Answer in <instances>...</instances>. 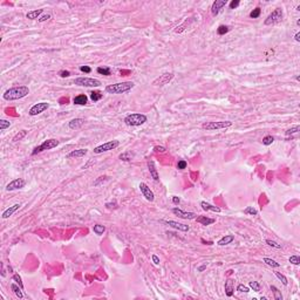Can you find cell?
Here are the masks:
<instances>
[{
    "label": "cell",
    "instance_id": "cell-50",
    "mask_svg": "<svg viewBox=\"0 0 300 300\" xmlns=\"http://www.w3.org/2000/svg\"><path fill=\"white\" fill-rule=\"evenodd\" d=\"M80 71L83 72V73H90L92 72V68L89 66H81L80 67Z\"/></svg>",
    "mask_w": 300,
    "mask_h": 300
},
{
    "label": "cell",
    "instance_id": "cell-12",
    "mask_svg": "<svg viewBox=\"0 0 300 300\" xmlns=\"http://www.w3.org/2000/svg\"><path fill=\"white\" fill-rule=\"evenodd\" d=\"M26 185V181L24 178H16L13 180L12 182H9L6 187L7 191H13V190H18V189H22Z\"/></svg>",
    "mask_w": 300,
    "mask_h": 300
},
{
    "label": "cell",
    "instance_id": "cell-5",
    "mask_svg": "<svg viewBox=\"0 0 300 300\" xmlns=\"http://www.w3.org/2000/svg\"><path fill=\"white\" fill-rule=\"evenodd\" d=\"M232 125L231 121H218V122H206L203 123L202 128L205 130H218V129H226Z\"/></svg>",
    "mask_w": 300,
    "mask_h": 300
},
{
    "label": "cell",
    "instance_id": "cell-52",
    "mask_svg": "<svg viewBox=\"0 0 300 300\" xmlns=\"http://www.w3.org/2000/svg\"><path fill=\"white\" fill-rule=\"evenodd\" d=\"M105 206H107L108 209H111V207L116 209V207H117V203H116V200H114V202H111V203H107Z\"/></svg>",
    "mask_w": 300,
    "mask_h": 300
},
{
    "label": "cell",
    "instance_id": "cell-22",
    "mask_svg": "<svg viewBox=\"0 0 300 300\" xmlns=\"http://www.w3.org/2000/svg\"><path fill=\"white\" fill-rule=\"evenodd\" d=\"M196 220H197L200 224L205 225V226L211 225V224H213V223L216 222V219H213V218H209V217H206V216H198V217H196Z\"/></svg>",
    "mask_w": 300,
    "mask_h": 300
},
{
    "label": "cell",
    "instance_id": "cell-6",
    "mask_svg": "<svg viewBox=\"0 0 300 300\" xmlns=\"http://www.w3.org/2000/svg\"><path fill=\"white\" fill-rule=\"evenodd\" d=\"M74 83L81 87H100L102 85L100 80L93 78H76L74 80Z\"/></svg>",
    "mask_w": 300,
    "mask_h": 300
},
{
    "label": "cell",
    "instance_id": "cell-38",
    "mask_svg": "<svg viewBox=\"0 0 300 300\" xmlns=\"http://www.w3.org/2000/svg\"><path fill=\"white\" fill-rule=\"evenodd\" d=\"M244 213L245 214H251V216H256L258 212H257V210L253 207V206H247L245 210H244Z\"/></svg>",
    "mask_w": 300,
    "mask_h": 300
},
{
    "label": "cell",
    "instance_id": "cell-59",
    "mask_svg": "<svg viewBox=\"0 0 300 300\" xmlns=\"http://www.w3.org/2000/svg\"><path fill=\"white\" fill-rule=\"evenodd\" d=\"M1 265H2V264H1ZM1 276H2V277L6 276V272H5V270H4V265H2V270H1Z\"/></svg>",
    "mask_w": 300,
    "mask_h": 300
},
{
    "label": "cell",
    "instance_id": "cell-57",
    "mask_svg": "<svg viewBox=\"0 0 300 300\" xmlns=\"http://www.w3.org/2000/svg\"><path fill=\"white\" fill-rule=\"evenodd\" d=\"M200 242H202L203 244H205V245H212V244H213L212 242H205L204 239H200Z\"/></svg>",
    "mask_w": 300,
    "mask_h": 300
},
{
    "label": "cell",
    "instance_id": "cell-20",
    "mask_svg": "<svg viewBox=\"0 0 300 300\" xmlns=\"http://www.w3.org/2000/svg\"><path fill=\"white\" fill-rule=\"evenodd\" d=\"M200 206H202V209L204 210V211H213V212H217V213H219L222 210H220V207H218V206H214V205H211L210 203H206V202H200Z\"/></svg>",
    "mask_w": 300,
    "mask_h": 300
},
{
    "label": "cell",
    "instance_id": "cell-46",
    "mask_svg": "<svg viewBox=\"0 0 300 300\" xmlns=\"http://www.w3.org/2000/svg\"><path fill=\"white\" fill-rule=\"evenodd\" d=\"M187 165H188L187 161H184V160H181V161H178V163H177V169H180V170H183V169H185V168H187Z\"/></svg>",
    "mask_w": 300,
    "mask_h": 300
},
{
    "label": "cell",
    "instance_id": "cell-9",
    "mask_svg": "<svg viewBox=\"0 0 300 300\" xmlns=\"http://www.w3.org/2000/svg\"><path fill=\"white\" fill-rule=\"evenodd\" d=\"M174 74L172 73H164V74H162V75H160L157 79H155L154 81H152V86H160V87H162V86H164V85H167V83H169L172 79H174Z\"/></svg>",
    "mask_w": 300,
    "mask_h": 300
},
{
    "label": "cell",
    "instance_id": "cell-30",
    "mask_svg": "<svg viewBox=\"0 0 300 300\" xmlns=\"http://www.w3.org/2000/svg\"><path fill=\"white\" fill-rule=\"evenodd\" d=\"M93 231H94L98 236H101V234H103V233H104V231H105V226L100 225V224H96V225H94V226H93Z\"/></svg>",
    "mask_w": 300,
    "mask_h": 300
},
{
    "label": "cell",
    "instance_id": "cell-31",
    "mask_svg": "<svg viewBox=\"0 0 300 300\" xmlns=\"http://www.w3.org/2000/svg\"><path fill=\"white\" fill-rule=\"evenodd\" d=\"M102 96H103V94L99 92V90H94V92H92L90 93V99L94 101V102H96V101H99L102 99Z\"/></svg>",
    "mask_w": 300,
    "mask_h": 300
},
{
    "label": "cell",
    "instance_id": "cell-8",
    "mask_svg": "<svg viewBox=\"0 0 300 300\" xmlns=\"http://www.w3.org/2000/svg\"><path fill=\"white\" fill-rule=\"evenodd\" d=\"M118 145H120V141H116V140L109 141L107 143H103V144H101L99 147H96L94 149V152L95 154H102V152H105V151H109V150H114Z\"/></svg>",
    "mask_w": 300,
    "mask_h": 300
},
{
    "label": "cell",
    "instance_id": "cell-29",
    "mask_svg": "<svg viewBox=\"0 0 300 300\" xmlns=\"http://www.w3.org/2000/svg\"><path fill=\"white\" fill-rule=\"evenodd\" d=\"M263 262H264L265 264H267L269 266L273 267V269H276V267H279V266H280V264H279V263H277L276 260H273V259H271V258H264V259H263Z\"/></svg>",
    "mask_w": 300,
    "mask_h": 300
},
{
    "label": "cell",
    "instance_id": "cell-21",
    "mask_svg": "<svg viewBox=\"0 0 300 300\" xmlns=\"http://www.w3.org/2000/svg\"><path fill=\"white\" fill-rule=\"evenodd\" d=\"M234 292V287H233V280L232 279H227L225 281V294L227 297H232Z\"/></svg>",
    "mask_w": 300,
    "mask_h": 300
},
{
    "label": "cell",
    "instance_id": "cell-33",
    "mask_svg": "<svg viewBox=\"0 0 300 300\" xmlns=\"http://www.w3.org/2000/svg\"><path fill=\"white\" fill-rule=\"evenodd\" d=\"M26 135H27V130H21V131H19V133H18V134H16V135L13 137V140H12V141H13V142H16V141H21V140H22V138H24Z\"/></svg>",
    "mask_w": 300,
    "mask_h": 300
},
{
    "label": "cell",
    "instance_id": "cell-26",
    "mask_svg": "<svg viewBox=\"0 0 300 300\" xmlns=\"http://www.w3.org/2000/svg\"><path fill=\"white\" fill-rule=\"evenodd\" d=\"M11 290L13 291V293L19 298V299H22L24 298V294H22V289L19 286V285H16V284H12L11 285Z\"/></svg>",
    "mask_w": 300,
    "mask_h": 300
},
{
    "label": "cell",
    "instance_id": "cell-16",
    "mask_svg": "<svg viewBox=\"0 0 300 300\" xmlns=\"http://www.w3.org/2000/svg\"><path fill=\"white\" fill-rule=\"evenodd\" d=\"M148 169H149L150 176L154 178V181L158 182V181H160V176H158V172H157V169H156V167H155L154 161H149V162H148Z\"/></svg>",
    "mask_w": 300,
    "mask_h": 300
},
{
    "label": "cell",
    "instance_id": "cell-27",
    "mask_svg": "<svg viewBox=\"0 0 300 300\" xmlns=\"http://www.w3.org/2000/svg\"><path fill=\"white\" fill-rule=\"evenodd\" d=\"M271 291L273 292V298L276 300H283V294H281V292L276 287V286H271Z\"/></svg>",
    "mask_w": 300,
    "mask_h": 300
},
{
    "label": "cell",
    "instance_id": "cell-15",
    "mask_svg": "<svg viewBox=\"0 0 300 300\" xmlns=\"http://www.w3.org/2000/svg\"><path fill=\"white\" fill-rule=\"evenodd\" d=\"M226 4H227L226 0H216V1L212 4V7H211V13H212V15H217V14L220 12V9H222L223 7L226 6Z\"/></svg>",
    "mask_w": 300,
    "mask_h": 300
},
{
    "label": "cell",
    "instance_id": "cell-48",
    "mask_svg": "<svg viewBox=\"0 0 300 300\" xmlns=\"http://www.w3.org/2000/svg\"><path fill=\"white\" fill-rule=\"evenodd\" d=\"M154 151H155V152L163 154V152H165V151H167V149H165L164 147H162V145H156V147L154 148Z\"/></svg>",
    "mask_w": 300,
    "mask_h": 300
},
{
    "label": "cell",
    "instance_id": "cell-23",
    "mask_svg": "<svg viewBox=\"0 0 300 300\" xmlns=\"http://www.w3.org/2000/svg\"><path fill=\"white\" fill-rule=\"evenodd\" d=\"M74 104H79V105H86L87 102H88V98L85 95V94H81V95H78L74 98Z\"/></svg>",
    "mask_w": 300,
    "mask_h": 300
},
{
    "label": "cell",
    "instance_id": "cell-14",
    "mask_svg": "<svg viewBox=\"0 0 300 300\" xmlns=\"http://www.w3.org/2000/svg\"><path fill=\"white\" fill-rule=\"evenodd\" d=\"M162 223H165L167 225L178 230V231H183V232H187L189 231V225H185V224H182V223H178V222H175V220H162Z\"/></svg>",
    "mask_w": 300,
    "mask_h": 300
},
{
    "label": "cell",
    "instance_id": "cell-53",
    "mask_svg": "<svg viewBox=\"0 0 300 300\" xmlns=\"http://www.w3.org/2000/svg\"><path fill=\"white\" fill-rule=\"evenodd\" d=\"M48 19H51V15H49V14H45V15H42V16L39 18V21H40V22H43V21H47Z\"/></svg>",
    "mask_w": 300,
    "mask_h": 300
},
{
    "label": "cell",
    "instance_id": "cell-51",
    "mask_svg": "<svg viewBox=\"0 0 300 300\" xmlns=\"http://www.w3.org/2000/svg\"><path fill=\"white\" fill-rule=\"evenodd\" d=\"M59 75H60L61 78H68V76L71 75V72H68V71H61V72L59 73Z\"/></svg>",
    "mask_w": 300,
    "mask_h": 300
},
{
    "label": "cell",
    "instance_id": "cell-56",
    "mask_svg": "<svg viewBox=\"0 0 300 300\" xmlns=\"http://www.w3.org/2000/svg\"><path fill=\"white\" fill-rule=\"evenodd\" d=\"M294 40L297 41V42H300V33L298 32L296 35H294Z\"/></svg>",
    "mask_w": 300,
    "mask_h": 300
},
{
    "label": "cell",
    "instance_id": "cell-41",
    "mask_svg": "<svg viewBox=\"0 0 300 300\" xmlns=\"http://www.w3.org/2000/svg\"><path fill=\"white\" fill-rule=\"evenodd\" d=\"M289 262H290L291 264H293V265H299L300 264L299 256H291V257L289 258Z\"/></svg>",
    "mask_w": 300,
    "mask_h": 300
},
{
    "label": "cell",
    "instance_id": "cell-34",
    "mask_svg": "<svg viewBox=\"0 0 300 300\" xmlns=\"http://www.w3.org/2000/svg\"><path fill=\"white\" fill-rule=\"evenodd\" d=\"M229 31H230V28H229L227 26L220 25V26L217 28V34H218V35H224V34H226Z\"/></svg>",
    "mask_w": 300,
    "mask_h": 300
},
{
    "label": "cell",
    "instance_id": "cell-4",
    "mask_svg": "<svg viewBox=\"0 0 300 300\" xmlns=\"http://www.w3.org/2000/svg\"><path fill=\"white\" fill-rule=\"evenodd\" d=\"M59 143H60V142H59L58 140H55V138L46 140V141H43L40 145H38V147H35V148L33 149L32 155H36V154H40V152H42V151H45V150H49V149L56 148V147L59 145Z\"/></svg>",
    "mask_w": 300,
    "mask_h": 300
},
{
    "label": "cell",
    "instance_id": "cell-10",
    "mask_svg": "<svg viewBox=\"0 0 300 300\" xmlns=\"http://www.w3.org/2000/svg\"><path fill=\"white\" fill-rule=\"evenodd\" d=\"M48 108H49V103H48V102H40V103L34 104V105L29 109L28 114H29L31 116H36V115L43 113L45 110H47Z\"/></svg>",
    "mask_w": 300,
    "mask_h": 300
},
{
    "label": "cell",
    "instance_id": "cell-58",
    "mask_svg": "<svg viewBox=\"0 0 300 300\" xmlns=\"http://www.w3.org/2000/svg\"><path fill=\"white\" fill-rule=\"evenodd\" d=\"M205 269H206V265H203V266H200V267H198V271H204Z\"/></svg>",
    "mask_w": 300,
    "mask_h": 300
},
{
    "label": "cell",
    "instance_id": "cell-17",
    "mask_svg": "<svg viewBox=\"0 0 300 300\" xmlns=\"http://www.w3.org/2000/svg\"><path fill=\"white\" fill-rule=\"evenodd\" d=\"M85 123V120L83 118H73L69 123H68V127L69 129H73V130H76V129H80Z\"/></svg>",
    "mask_w": 300,
    "mask_h": 300
},
{
    "label": "cell",
    "instance_id": "cell-37",
    "mask_svg": "<svg viewBox=\"0 0 300 300\" xmlns=\"http://www.w3.org/2000/svg\"><path fill=\"white\" fill-rule=\"evenodd\" d=\"M260 13H262L260 7H256V8H254V9L250 13V18H252V19H257V18H259Z\"/></svg>",
    "mask_w": 300,
    "mask_h": 300
},
{
    "label": "cell",
    "instance_id": "cell-54",
    "mask_svg": "<svg viewBox=\"0 0 300 300\" xmlns=\"http://www.w3.org/2000/svg\"><path fill=\"white\" fill-rule=\"evenodd\" d=\"M151 258H152V262H154L155 265H158V264H160V258H158L156 254H152Z\"/></svg>",
    "mask_w": 300,
    "mask_h": 300
},
{
    "label": "cell",
    "instance_id": "cell-47",
    "mask_svg": "<svg viewBox=\"0 0 300 300\" xmlns=\"http://www.w3.org/2000/svg\"><path fill=\"white\" fill-rule=\"evenodd\" d=\"M109 180V177L108 176H101V177H99L95 182H94V187H98V185H100V183L101 182H104V181H108Z\"/></svg>",
    "mask_w": 300,
    "mask_h": 300
},
{
    "label": "cell",
    "instance_id": "cell-40",
    "mask_svg": "<svg viewBox=\"0 0 300 300\" xmlns=\"http://www.w3.org/2000/svg\"><path fill=\"white\" fill-rule=\"evenodd\" d=\"M250 287L254 291V292H259L260 291V284L258 281H250Z\"/></svg>",
    "mask_w": 300,
    "mask_h": 300
},
{
    "label": "cell",
    "instance_id": "cell-19",
    "mask_svg": "<svg viewBox=\"0 0 300 300\" xmlns=\"http://www.w3.org/2000/svg\"><path fill=\"white\" fill-rule=\"evenodd\" d=\"M88 152V149H78V150H72L66 157L67 158H72V157H83L86 156Z\"/></svg>",
    "mask_w": 300,
    "mask_h": 300
},
{
    "label": "cell",
    "instance_id": "cell-55",
    "mask_svg": "<svg viewBox=\"0 0 300 300\" xmlns=\"http://www.w3.org/2000/svg\"><path fill=\"white\" fill-rule=\"evenodd\" d=\"M180 202H181L180 197H176V196L172 197V203H174V204H180Z\"/></svg>",
    "mask_w": 300,
    "mask_h": 300
},
{
    "label": "cell",
    "instance_id": "cell-25",
    "mask_svg": "<svg viewBox=\"0 0 300 300\" xmlns=\"http://www.w3.org/2000/svg\"><path fill=\"white\" fill-rule=\"evenodd\" d=\"M233 240H234V236H232V234H227V236L223 237V238L218 242V245H219V246H225V245H227V244L232 243Z\"/></svg>",
    "mask_w": 300,
    "mask_h": 300
},
{
    "label": "cell",
    "instance_id": "cell-3",
    "mask_svg": "<svg viewBox=\"0 0 300 300\" xmlns=\"http://www.w3.org/2000/svg\"><path fill=\"white\" fill-rule=\"evenodd\" d=\"M148 117L144 114H140V113H134V114H129L128 116H125L124 118V123L128 127H138L142 125L147 122Z\"/></svg>",
    "mask_w": 300,
    "mask_h": 300
},
{
    "label": "cell",
    "instance_id": "cell-36",
    "mask_svg": "<svg viewBox=\"0 0 300 300\" xmlns=\"http://www.w3.org/2000/svg\"><path fill=\"white\" fill-rule=\"evenodd\" d=\"M274 142V137L272 136V135H267V136H265L264 138H263V144L264 145H270V144H272Z\"/></svg>",
    "mask_w": 300,
    "mask_h": 300
},
{
    "label": "cell",
    "instance_id": "cell-7",
    "mask_svg": "<svg viewBox=\"0 0 300 300\" xmlns=\"http://www.w3.org/2000/svg\"><path fill=\"white\" fill-rule=\"evenodd\" d=\"M283 15H284L283 9H281V8H276V9L265 19L264 24H265L266 26L274 25V24H277V22H279V21L283 20Z\"/></svg>",
    "mask_w": 300,
    "mask_h": 300
},
{
    "label": "cell",
    "instance_id": "cell-18",
    "mask_svg": "<svg viewBox=\"0 0 300 300\" xmlns=\"http://www.w3.org/2000/svg\"><path fill=\"white\" fill-rule=\"evenodd\" d=\"M20 204H14V205H12V206H9L7 210H5L4 211V213H2V218L4 219H7V218H9L15 211H18L19 209H20Z\"/></svg>",
    "mask_w": 300,
    "mask_h": 300
},
{
    "label": "cell",
    "instance_id": "cell-2",
    "mask_svg": "<svg viewBox=\"0 0 300 300\" xmlns=\"http://www.w3.org/2000/svg\"><path fill=\"white\" fill-rule=\"evenodd\" d=\"M134 82L131 81H125V82H118L114 85H109L105 87V92L108 94H124L130 92L134 88Z\"/></svg>",
    "mask_w": 300,
    "mask_h": 300
},
{
    "label": "cell",
    "instance_id": "cell-45",
    "mask_svg": "<svg viewBox=\"0 0 300 300\" xmlns=\"http://www.w3.org/2000/svg\"><path fill=\"white\" fill-rule=\"evenodd\" d=\"M299 130H300V127H299V125H296V127H293V128H291V129L286 130V135H287V136H290V135H293V134L298 133Z\"/></svg>",
    "mask_w": 300,
    "mask_h": 300
},
{
    "label": "cell",
    "instance_id": "cell-32",
    "mask_svg": "<svg viewBox=\"0 0 300 300\" xmlns=\"http://www.w3.org/2000/svg\"><path fill=\"white\" fill-rule=\"evenodd\" d=\"M96 71H98V73H99V74L104 75V76H109V75H110V73H111L109 67H99Z\"/></svg>",
    "mask_w": 300,
    "mask_h": 300
},
{
    "label": "cell",
    "instance_id": "cell-35",
    "mask_svg": "<svg viewBox=\"0 0 300 300\" xmlns=\"http://www.w3.org/2000/svg\"><path fill=\"white\" fill-rule=\"evenodd\" d=\"M274 274H276V277L283 283V285H285V286H287V284H289V280H287V278L284 276V274H281L280 272H274Z\"/></svg>",
    "mask_w": 300,
    "mask_h": 300
},
{
    "label": "cell",
    "instance_id": "cell-42",
    "mask_svg": "<svg viewBox=\"0 0 300 300\" xmlns=\"http://www.w3.org/2000/svg\"><path fill=\"white\" fill-rule=\"evenodd\" d=\"M266 244L269 246H272V247H276V249H281V245L276 243L274 240H271V239H266Z\"/></svg>",
    "mask_w": 300,
    "mask_h": 300
},
{
    "label": "cell",
    "instance_id": "cell-44",
    "mask_svg": "<svg viewBox=\"0 0 300 300\" xmlns=\"http://www.w3.org/2000/svg\"><path fill=\"white\" fill-rule=\"evenodd\" d=\"M237 291H238V292H244V293H249V292H250V289H249L247 286L243 285V284H239V285L237 286Z\"/></svg>",
    "mask_w": 300,
    "mask_h": 300
},
{
    "label": "cell",
    "instance_id": "cell-24",
    "mask_svg": "<svg viewBox=\"0 0 300 300\" xmlns=\"http://www.w3.org/2000/svg\"><path fill=\"white\" fill-rule=\"evenodd\" d=\"M43 13V9H35V11H31V12H28L27 14H26V18L27 19H29V20H35V19H38L41 14Z\"/></svg>",
    "mask_w": 300,
    "mask_h": 300
},
{
    "label": "cell",
    "instance_id": "cell-39",
    "mask_svg": "<svg viewBox=\"0 0 300 300\" xmlns=\"http://www.w3.org/2000/svg\"><path fill=\"white\" fill-rule=\"evenodd\" d=\"M11 127V122L7 120H0V130H5Z\"/></svg>",
    "mask_w": 300,
    "mask_h": 300
},
{
    "label": "cell",
    "instance_id": "cell-28",
    "mask_svg": "<svg viewBox=\"0 0 300 300\" xmlns=\"http://www.w3.org/2000/svg\"><path fill=\"white\" fill-rule=\"evenodd\" d=\"M133 157H134V155H133L130 151H125V152H123V154L120 155V160H121V161H125V162L131 161Z\"/></svg>",
    "mask_w": 300,
    "mask_h": 300
},
{
    "label": "cell",
    "instance_id": "cell-43",
    "mask_svg": "<svg viewBox=\"0 0 300 300\" xmlns=\"http://www.w3.org/2000/svg\"><path fill=\"white\" fill-rule=\"evenodd\" d=\"M12 279H13V280H14V281H15V283H16V284H18V285H19V286L24 290V284H22V281H21V277H20L19 274H14Z\"/></svg>",
    "mask_w": 300,
    "mask_h": 300
},
{
    "label": "cell",
    "instance_id": "cell-11",
    "mask_svg": "<svg viewBox=\"0 0 300 300\" xmlns=\"http://www.w3.org/2000/svg\"><path fill=\"white\" fill-rule=\"evenodd\" d=\"M172 213L176 214L177 217L182 218V219H196V217H197V213L183 211V210H181V209H178V207H174V209H172Z\"/></svg>",
    "mask_w": 300,
    "mask_h": 300
},
{
    "label": "cell",
    "instance_id": "cell-49",
    "mask_svg": "<svg viewBox=\"0 0 300 300\" xmlns=\"http://www.w3.org/2000/svg\"><path fill=\"white\" fill-rule=\"evenodd\" d=\"M239 0H232L231 2H230V8L231 9H234L236 7H238V5H239Z\"/></svg>",
    "mask_w": 300,
    "mask_h": 300
},
{
    "label": "cell",
    "instance_id": "cell-1",
    "mask_svg": "<svg viewBox=\"0 0 300 300\" xmlns=\"http://www.w3.org/2000/svg\"><path fill=\"white\" fill-rule=\"evenodd\" d=\"M28 94H29V88L27 86H19V87H13V88L7 89L4 93L2 98L6 101H15L24 99Z\"/></svg>",
    "mask_w": 300,
    "mask_h": 300
},
{
    "label": "cell",
    "instance_id": "cell-13",
    "mask_svg": "<svg viewBox=\"0 0 300 300\" xmlns=\"http://www.w3.org/2000/svg\"><path fill=\"white\" fill-rule=\"evenodd\" d=\"M140 190H141V192H142V195H143V197H145V200H149V202H154L155 200V195H154V192L150 190V188L145 184V183H140Z\"/></svg>",
    "mask_w": 300,
    "mask_h": 300
}]
</instances>
